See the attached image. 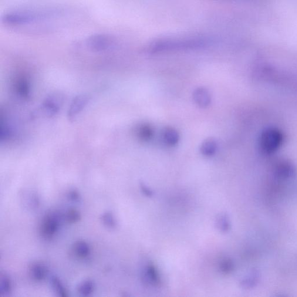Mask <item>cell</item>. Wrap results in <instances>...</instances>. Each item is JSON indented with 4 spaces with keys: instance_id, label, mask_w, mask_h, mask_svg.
<instances>
[{
    "instance_id": "cell-18",
    "label": "cell",
    "mask_w": 297,
    "mask_h": 297,
    "mask_svg": "<svg viewBox=\"0 0 297 297\" xmlns=\"http://www.w3.org/2000/svg\"><path fill=\"white\" fill-rule=\"evenodd\" d=\"M63 218L64 221L69 224H75L82 218V215L77 209L69 208L63 214Z\"/></svg>"
},
{
    "instance_id": "cell-11",
    "label": "cell",
    "mask_w": 297,
    "mask_h": 297,
    "mask_svg": "<svg viewBox=\"0 0 297 297\" xmlns=\"http://www.w3.org/2000/svg\"><path fill=\"white\" fill-rule=\"evenodd\" d=\"M162 137H163L164 143L170 146L176 145L180 140V136H179L177 131L171 127L165 128Z\"/></svg>"
},
{
    "instance_id": "cell-14",
    "label": "cell",
    "mask_w": 297,
    "mask_h": 297,
    "mask_svg": "<svg viewBox=\"0 0 297 297\" xmlns=\"http://www.w3.org/2000/svg\"><path fill=\"white\" fill-rule=\"evenodd\" d=\"M15 89L19 96L25 98V99L28 98L30 91V84L28 80L25 78H20L17 80L15 83Z\"/></svg>"
},
{
    "instance_id": "cell-19",
    "label": "cell",
    "mask_w": 297,
    "mask_h": 297,
    "mask_svg": "<svg viewBox=\"0 0 297 297\" xmlns=\"http://www.w3.org/2000/svg\"><path fill=\"white\" fill-rule=\"evenodd\" d=\"M145 279L150 284L156 285L159 283V277L153 266H148L145 272Z\"/></svg>"
},
{
    "instance_id": "cell-23",
    "label": "cell",
    "mask_w": 297,
    "mask_h": 297,
    "mask_svg": "<svg viewBox=\"0 0 297 297\" xmlns=\"http://www.w3.org/2000/svg\"><path fill=\"white\" fill-rule=\"evenodd\" d=\"M141 187L142 191L143 192V193L145 195L149 196V197H150V196L153 195L152 192L150 191V189H148L147 187H146V185L142 184Z\"/></svg>"
},
{
    "instance_id": "cell-13",
    "label": "cell",
    "mask_w": 297,
    "mask_h": 297,
    "mask_svg": "<svg viewBox=\"0 0 297 297\" xmlns=\"http://www.w3.org/2000/svg\"><path fill=\"white\" fill-rule=\"evenodd\" d=\"M217 149V143L214 140L207 139L202 143L200 147L201 153L205 156H212Z\"/></svg>"
},
{
    "instance_id": "cell-16",
    "label": "cell",
    "mask_w": 297,
    "mask_h": 297,
    "mask_svg": "<svg viewBox=\"0 0 297 297\" xmlns=\"http://www.w3.org/2000/svg\"><path fill=\"white\" fill-rule=\"evenodd\" d=\"M95 284L91 280H86L80 283L77 287V292L80 296L84 297L90 296L94 291Z\"/></svg>"
},
{
    "instance_id": "cell-12",
    "label": "cell",
    "mask_w": 297,
    "mask_h": 297,
    "mask_svg": "<svg viewBox=\"0 0 297 297\" xmlns=\"http://www.w3.org/2000/svg\"><path fill=\"white\" fill-rule=\"evenodd\" d=\"M12 284L11 279L5 273L0 275V295L1 296H8L12 292Z\"/></svg>"
},
{
    "instance_id": "cell-15",
    "label": "cell",
    "mask_w": 297,
    "mask_h": 297,
    "mask_svg": "<svg viewBox=\"0 0 297 297\" xmlns=\"http://www.w3.org/2000/svg\"><path fill=\"white\" fill-rule=\"evenodd\" d=\"M138 138L143 141H148L151 139L153 136V130L149 125L142 124L138 127L137 130Z\"/></svg>"
},
{
    "instance_id": "cell-21",
    "label": "cell",
    "mask_w": 297,
    "mask_h": 297,
    "mask_svg": "<svg viewBox=\"0 0 297 297\" xmlns=\"http://www.w3.org/2000/svg\"><path fill=\"white\" fill-rule=\"evenodd\" d=\"M218 227L221 231H227L229 227L228 218L225 215H222L219 217L217 221Z\"/></svg>"
},
{
    "instance_id": "cell-20",
    "label": "cell",
    "mask_w": 297,
    "mask_h": 297,
    "mask_svg": "<svg viewBox=\"0 0 297 297\" xmlns=\"http://www.w3.org/2000/svg\"><path fill=\"white\" fill-rule=\"evenodd\" d=\"M101 221L106 227L110 229L115 228L117 227V222L115 217L111 212L107 211L104 212L101 215Z\"/></svg>"
},
{
    "instance_id": "cell-4",
    "label": "cell",
    "mask_w": 297,
    "mask_h": 297,
    "mask_svg": "<svg viewBox=\"0 0 297 297\" xmlns=\"http://www.w3.org/2000/svg\"><path fill=\"white\" fill-rule=\"evenodd\" d=\"M86 46L96 52L106 51L114 45L115 39L107 34H96L86 40Z\"/></svg>"
},
{
    "instance_id": "cell-3",
    "label": "cell",
    "mask_w": 297,
    "mask_h": 297,
    "mask_svg": "<svg viewBox=\"0 0 297 297\" xmlns=\"http://www.w3.org/2000/svg\"><path fill=\"white\" fill-rule=\"evenodd\" d=\"M63 219V215L58 212L51 211L47 213L40 224V235L46 239L53 238L58 232Z\"/></svg>"
},
{
    "instance_id": "cell-10",
    "label": "cell",
    "mask_w": 297,
    "mask_h": 297,
    "mask_svg": "<svg viewBox=\"0 0 297 297\" xmlns=\"http://www.w3.org/2000/svg\"><path fill=\"white\" fill-rule=\"evenodd\" d=\"M72 249L74 255L80 259H85L91 254L90 245L84 241H79L74 243Z\"/></svg>"
},
{
    "instance_id": "cell-9",
    "label": "cell",
    "mask_w": 297,
    "mask_h": 297,
    "mask_svg": "<svg viewBox=\"0 0 297 297\" xmlns=\"http://www.w3.org/2000/svg\"><path fill=\"white\" fill-rule=\"evenodd\" d=\"M193 99L196 103L201 107H206L210 105L211 98L210 93L204 88H198L194 91Z\"/></svg>"
},
{
    "instance_id": "cell-7",
    "label": "cell",
    "mask_w": 297,
    "mask_h": 297,
    "mask_svg": "<svg viewBox=\"0 0 297 297\" xmlns=\"http://www.w3.org/2000/svg\"><path fill=\"white\" fill-rule=\"evenodd\" d=\"M28 272L30 278L33 281L41 282L46 279L49 270L43 263L33 262L29 266Z\"/></svg>"
},
{
    "instance_id": "cell-22",
    "label": "cell",
    "mask_w": 297,
    "mask_h": 297,
    "mask_svg": "<svg viewBox=\"0 0 297 297\" xmlns=\"http://www.w3.org/2000/svg\"><path fill=\"white\" fill-rule=\"evenodd\" d=\"M69 199L73 201H79L80 199V196L79 192L75 190H72L69 192L67 194Z\"/></svg>"
},
{
    "instance_id": "cell-17",
    "label": "cell",
    "mask_w": 297,
    "mask_h": 297,
    "mask_svg": "<svg viewBox=\"0 0 297 297\" xmlns=\"http://www.w3.org/2000/svg\"><path fill=\"white\" fill-rule=\"evenodd\" d=\"M50 284L52 287L54 292L59 297H66L68 294L64 287L61 281L55 276H52L50 278Z\"/></svg>"
},
{
    "instance_id": "cell-8",
    "label": "cell",
    "mask_w": 297,
    "mask_h": 297,
    "mask_svg": "<svg viewBox=\"0 0 297 297\" xmlns=\"http://www.w3.org/2000/svg\"><path fill=\"white\" fill-rule=\"evenodd\" d=\"M62 99L58 96H50L45 100L43 103V109L49 116H52L58 113Z\"/></svg>"
},
{
    "instance_id": "cell-6",
    "label": "cell",
    "mask_w": 297,
    "mask_h": 297,
    "mask_svg": "<svg viewBox=\"0 0 297 297\" xmlns=\"http://www.w3.org/2000/svg\"><path fill=\"white\" fill-rule=\"evenodd\" d=\"M20 200L23 208L29 211H34L39 208L40 199L39 196L32 190H24L20 194Z\"/></svg>"
},
{
    "instance_id": "cell-1",
    "label": "cell",
    "mask_w": 297,
    "mask_h": 297,
    "mask_svg": "<svg viewBox=\"0 0 297 297\" xmlns=\"http://www.w3.org/2000/svg\"><path fill=\"white\" fill-rule=\"evenodd\" d=\"M60 13L61 10L58 9L16 10L5 13L2 20L9 26H22L49 19Z\"/></svg>"
},
{
    "instance_id": "cell-5",
    "label": "cell",
    "mask_w": 297,
    "mask_h": 297,
    "mask_svg": "<svg viewBox=\"0 0 297 297\" xmlns=\"http://www.w3.org/2000/svg\"><path fill=\"white\" fill-rule=\"evenodd\" d=\"M90 97L87 95L77 96L73 99L71 103L68 112H67V118L70 121H73L74 119L85 109L87 104L90 101Z\"/></svg>"
},
{
    "instance_id": "cell-2",
    "label": "cell",
    "mask_w": 297,
    "mask_h": 297,
    "mask_svg": "<svg viewBox=\"0 0 297 297\" xmlns=\"http://www.w3.org/2000/svg\"><path fill=\"white\" fill-rule=\"evenodd\" d=\"M283 142L284 136L281 130L273 127L266 128L259 136V149L265 154H271L282 147Z\"/></svg>"
}]
</instances>
